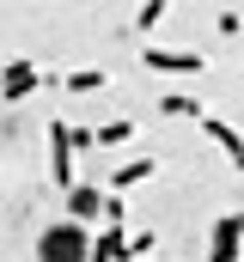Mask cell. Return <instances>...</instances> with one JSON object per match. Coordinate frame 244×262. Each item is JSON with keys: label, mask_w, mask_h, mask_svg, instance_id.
Wrapping results in <instances>:
<instances>
[{"label": "cell", "mask_w": 244, "mask_h": 262, "mask_svg": "<svg viewBox=\"0 0 244 262\" xmlns=\"http://www.w3.org/2000/svg\"><path fill=\"white\" fill-rule=\"evenodd\" d=\"M147 67H153V73H171V79H195L208 61H201L195 49H147Z\"/></svg>", "instance_id": "2"}, {"label": "cell", "mask_w": 244, "mask_h": 262, "mask_svg": "<svg viewBox=\"0 0 244 262\" xmlns=\"http://www.w3.org/2000/svg\"><path fill=\"white\" fill-rule=\"evenodd\" d=\"M122 140H134V122H128V116H116V122L98 128V146H122Z\"/></svg>", "instance_id": "12"}, {"label": "cell", "mask_w": 244, "mask_h": 262, "mask_svg": "<svg viewBox=\"0 0 244 262\" xmlns=\"http://www.w3.org/2000/svg\"><path fill=\"white\" fill-rule=\"evenodd\" d=\"M61 85H67V92H98V85H110V79H104L98 67H73V73H67Z\"/></svg>", "instance_id": "11"}, {"label": "cell", "mask_w": 244, "mask_h": 262, "mask_svg": "<svg viewBox=\"0 0 244 262\" xmlns=\"http://www.w3.org/2000/svg\"><path fill=\"white\" fill-rule=\"evenodd\" d=\"M147 250H153V232H128V256H122V262H140Z\"/></svg>", "instance_id": "14"}, {"label": "cell", "mask_w": 244, "mask_h": 262, "mask_svg": "<svg viewBox=\"0 0 244 262\" xmlns=\"http://www.w3.org/2000/svg\"><path fill=\"white\" fill-rule=\"evenodd\" d=\"M49 165H55L61 189H79V183H73V140H67V122H49Z\"/></svg>", "instance_id": "4"}, {"label": "cell", "mask_w": 244, "mask_h": 262, "mask_svg": "<svg viewBox=\"0 0 244 262\" xmlns=\"http://www.w3.org/2000/svg\"><path fill=\"white\" fill-rule=\"evenodd\" d=\"M201 134H208V140H214L220 152H232V165L244 159V134L232 128V122H220V116H208V122H201Z\"/></svg>", "instance_id": "7"}, {"label": "cell", "mask_w": 244, "mask_h": 262, "mask_svg": "<svg viewBox=\"0 0 244 262\" xmlns=\"http://www.w3.org/2000/svg\"><path fill=\"white\" fill-rule=\"evenodd\" d=\"M92 244H98V232H86L79 220H61V226H43L37 262H92Z\"/></svg>", "instance_id": "1"}, {"label": "cell", "mask_w": 244, "mask_h": 262, "mask_svg": "<svg viewBox=\"0 0 244 262\" xmlns=\"http://www.w3.org/2000/svg\"><path fill=\"white\" fill-rule=\"evenodd\" d=\"M238 244H244V213H220L214 220V250H208V262H238Z\"/></svg>", "instance_id": "3"}, {"label": "cell", "mask_w": 244, "mask_h": 262, "mask_svg": "<svg viewBox=\"0 0 244 262\" xmlns=\"http://www.w3.org/2000/svg\"><path fill=\"white\" fill-rule=\"evenodd\" d=\"M159 18H165V0H147V6H140V12H134V31H153V25H159Z\"/></svg>", "instance_id": "13"}, {"label": "cell", "mask_w": 244, "mask_h": 262, "mask_svg": "<svg viewBox=\"0 0 244 262\" xmlns=\"http://www.w3.org/2000/svg\"><path fill=\"white\" fill-rule=\"evenodd\" d=\"M104 195H110V189H86V183H79V189H67V213L86 226V220H98V213H104Z\"/></svg>", "instance_id": "6"}, {"label": "cell", "mask_w": 244, "mask_h": 262, "mask_svg": "<svg viewBox=\"0 0 244 262\" xmlns=\"http://www.w3.org/2000/svg\"><path fill=\"white\" fill-rule=\"evenodd\" d=\"M153 171H159V159H134V165H122L116 177H110V189H116V195H128V189H134V183H147Z\"/></svg>", "instance_id": "9"}, {"label": "cell", "mask_w": 244, "mask_h": 262, "mask_svg": "<svg viewBox=\"0 0 244 262\" xmlns=\"http://www.w3.org/2000/svg\"><path fill=\"white\" fill-rule=\"evenodd\" d=\"M122 256H128V232L122 226H104L98 244H92V262H122Z\"/></svg>", "instance_id": "8"}, {"label": "cell", "mask_w": 244, "mask_h": 262, "mask_svg": "<svg viewBox=\"0 0 244 262\" xmlns=\"http://www.w3.org/2000/svg\"><path fill=\"white\" fill-rule=\"evenodd\" d=\"M104 220H110V226H122V220H128V201H122L116 189H110V195H104Z\"/></svg>", "instance_id": "15"}, {"label": "cell", "mask_w": 244, "mask_h": 262, "mask_svg": "<svg viewBox=\"0 0 244 262\" xmlns=\"http://www.w3.org/2000/svg\"><path fill=\"white\" fill-rule=\"evenodd\" d=\"M159 110H165V116H189V122H208V110H201L189 92H165V98H159Z\"/></svg>", "instance_id": "10"}, {"label": "cell", "mask_w": 244, "mask_h": 262, "mask_svg": "<svg viewBox=\"0 0 244 262\" xmlns=\"http://www.w3.org/2000/svg\"><path fill=\"white\" fill-rule=\"evenodd\" d=\"M238 171H244V159H238Z\"/></svg>", "instance_id": "16"}, {"label": "cell", "mask_w": 244, "mask_h": 262, "mask_svg": "<svg viewBox=\"0 0 244 262\" xmlns=\"http://www.w3.org/2000/svg\"><path fill=\"white\" fill-rule=\"evenodd\" d=\"M37 85H43V73H37L31 61H12V67H6V104H18V98H31Z\"/></svg>", "instance_id": "5"}]
</instances>
